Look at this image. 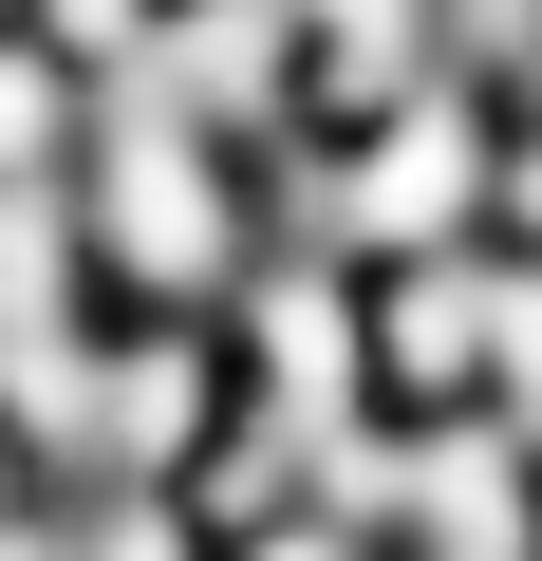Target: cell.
<instances>
[{
  "label": "cell",
  "mask_w": 542,
  "mask_h": 561,
  "mask_svg": "<svg viewBox=\"0 0 542 561\" xmlns=\"http://www.w3.org/2000/svg\"><path fill=\"white\" fill-rule=\"evenodd\" d=\"M374 393L393 412H486V243L374 262Z\"/></svg>",
  "instance_id": "7a4b0ae2"
},
{
  "label": "cell",
  "mask_w": 542,
  "mask_h": 561,
  "mask_svg": "<svg viewBox=\"0 0 542 561\" xmlns=\"http://www.w3.org/2000/svg\"><path fill=\"white\" fill-rule=\"evenodd\" d=\"M76 243H94V280H113V300H150V319H187V300H224V280H243L224 131H206L169 76H113V94H94V150H76Z\"/></svg>",
  "instance_id": "6da1fadb"
},
{
  "label": "cell",
  "mask_w": 542,
  "mask_h": 561,
  "mask_svg": "<svg viewBox=\"0 0 542 561\" xmlns=\"http://www.w3.org/2000/svg\"><path fill=\"white\" fill-rule=\"evenodd\" d=\"M224 561H374L356 505H281V524H224Z\"/></svg>",
  "instance_id": "277c9868"
},
{
  "label": "cell",
  "mask_w": 542,
  "mask_h": 561,
  "mask_svg": "<svg viewBox=\"0 0 542 561\" xmlns=\"http://www.w3.org/2000/svg\"><path fill=\"white\" fill-rule=\"evenodd\" d=\"M0 561H76V524L57 505H0Z\"/></svg>",
  "instance_id": "8992f818"
},
{
  "label": "cell",
  "mask_w": 542,
  "mask_h": 561,
  "mask_svg": "<svg viewBox=\"0 0 542 561\" xmlns=\"http://www.w3.org/2000/svg\"><path fill=\"white\" fill-rule=\"evenodd\" d=\"M76 561H224V542H206V505H187V486H113V505L76 524Z\"/></svg>",
  "instance_id": "3957f363"
},
{
  "label": "cell",
  "mask_w": 542,
  "mask_h": 561,
  "mask_svg": "<svg viewBox=\"0 0 542 561\" xmlns=\"http://www.w3.org/2000/svg\"><path fill=\"white\" fill-rule=\"evenodd\" d=\"M0 20H20V0H0Z\"/></svg>",
  "instance_id": "ba28073f"
},
{
  "label": "cell",
  "mask_w": 542,
  "mask_h": 561,
  "mask_svg": "<svg viewBox=\"0 0 542 561\" xmlns=\"http://www.w3.org/2000/svg\"><path fill=\"white\" fill-rule=\"evenodd\" d=\"M486 243L542 262V113H505V187H486Z\"/></svg>",
  "instance_id": "5b68a950"
},
{
  "label": "cell",
  "mask_w": 542,
  "mask_h": 561,
  "mask_svg": "<svg viewBox=\"0 0 542 561\" xmlns=\"http://www.w3.org/2000/svg\"><path fill=\"white\" fill-rule=\"evenodd\" d=\"M523 113H542V38H523Z\"/></svg>",
  "instance_id": "52a82bcc"
}]
</instances>
